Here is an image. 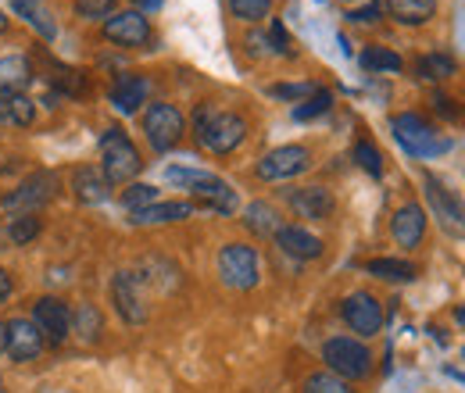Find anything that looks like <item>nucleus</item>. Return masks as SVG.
<instances>
[{
    "instance_id": "obj_7",
    "label": "nucleus",
    "mask_w": 465,
    "mask_h": 393,
    "mask_svg": "<svg viewBox=\"0 0 465 393\" xmlns=\"http://www.w3.org/2000/svg\"><path fill=\"white\" fill-rule=\"evenodd\" d=\"M143 133H147L151 147L158 154H165V151H173L175 143L183 140L186 122H183L179 108H173V104H151L147 114H143Z\"/></svg>"
},
{
    "instance_id": "obj_6",
    "label": "nucleus",
    "mask_w": 465,
    "mask_h": 393,
    "mask_svg": "<svg viewBox=\"0 0 465 393\" xmlns=\"http://www.w3.org/2000/svg\"><path fill=\"white\" fill-rule=\"evenodd\" d=\"M219 280L230 290H251L258 282V254L247 243H226L219 251Z\"/></svg>"
},
{
    "instance_id": "obj_34",
    "label": "nucleus",
    "mask_w": 465,
    "mask_h": 393,
    "mask_svg": "<svg viewBox=\"0 0 465 393\" xmlns=\"http://www.w3.org/2000/svg\"><path fill=\"white\" fill-rule=\"evenodd\" d=\"M354 162H358V169L369 172L372 179L383 175V158H380V151H376L369 140H358V143H354Z\"/></svg>"
},
{
    "instance_id": "obj_4",
    "label": "nucleus",
    "mask_w": 465,
    "mask_h": 393,
    "mask_svg": "<svg viewBox=\"0 0 465 393\" xmlns=\"http://www.w3.org/2000/svg\"><path fill=\"white\" fill-rule=\"evenodd\" d=\"M322 361H326V368L333 372V376H341V379H365L369 372H372V354H369V347L365 343H358V339L351 337H333L322 343Z\"/></svg>"
},
{
    "instance_id": "obj_15",
    "label": "nucleus",
    "mask_w": 465,
    "mask_h": 393,
    "mask_svg": "<svg viewBox=\"0 0 465 393\" xmlns=\"http://www.w3.org/2000/svg\"><path fill=\"white\" fill-rule=\"evenodd\" d=\"M287 204L297 219H312V222H326L333 215V193L326 186H297L287 193Z\"/></svg>"
},
{
    "instance_id": "obj_16",
    "label": "nucleus",
    "mask_w": 465,
    "mask_h": 393,
    "mask_svg": "<svg viewBox=\"0 0 465 393\" xmlns=\"http://www.w3.org/2000/svg\"><path fill=\"white\" fill-rule=\"evenodd\" d=\"M4 326H7V347L4 350L11 354V361H33V358L44 354V337L29 319H11Z\"/></svg>"
},
{
    "instance_id": "obj_1",
    "label": "nucleus",
    "mask_w": 465,
    "mask_h": 393,
    "mask_svg": "<svg viewBox=\"0 0 465 393\" xmlns=\"http://www.w3.org/2000/svg\"><path fill=\"white\" fill-rule=\"evenodd\" d=\"M193 136L204 151L212 154H230L243 143L247 136V122L232 112H215L212 104H201L193 112Z\"/></svg>"
},
{
    "instance_id": "obj_17",
    "label": "nucleus",
    "mask_w": 465,
    "mask_h": 393,
    "mask_svg": "<svg viewBox=\"0 0 465 393\" xmlns=\"http://www.w3.org/2000/svg\"><path fill=\"white\" fill-rule=\"evenodd\" d=\"M391 232H394L398 247L415 251V247L422 243V236H426V211H422L419 204H405V208H398V211H394V219H391Z\"/></svg>"
},
{
    "instance_id": "obj_44",
    "label": "nucleus",
    "mask_w": 465,
    "mask_h": 393,
    "mask_svg": "<svg viewBox=\"0 0 465 393\" xmlns=\"http://www.w3.org/2000/svg\"><path fill=\"white\" fill-rule=\"evenodd\" d=\"M0 33H7V18L4 15H0Z\"/></svg>"
},
{
    "instance_id": "obj_13",
    "label": "nucleus",
    "mask_w": 465,
    "mask_h": 393,
    "mask_svg": "<svg viewBox=\"0 0 465 393\" xmlns=\"http://www.w3.org/2000/svg\"><path fill=\"white\" fill-rule=\"evenodd\" d=\"M104 36L118 44V47H143V44H151V22H147V15H140V11H122V15H112L104 25Z\"/></svg>"
},
{
    "instance_id": "obj_27",
    "label": "nucleus",
    "mask_w": 465,
    "mask_h": 393,
    "mask_svg": "<svg viewBox=\"0 0 465 393\" xmlns=\"http://www.w3.org/2000/svg\"><path fill=\"white\" fill-rule=\"evenodd\" d=\"M369 276L376 280H387V282H411L415 280V265L411 261H401V258H372L365 265Z\"/></svg>"
},
{
    "instance_id": "obj_42",
    "label": "nucleus",
    "mask_w": 465,
    "mask_h": 393,
    "mask_svg": "<svg viewBox=\"0 0 465 393\" xmlns=\"http://www.w3.org/2000/svg\"><path fill=\"white\" fill-rule=\"evenodd\" d=\"M133 4H136V11H140V15H143V11H158V7H162V0H133Z\"/></svg>"
},
{
    "instance_id": "obj_12",
    "label": "nucleus",
    "mask_w": 465,
    "mask_h": 393,
    "mask_svg": "<svg viewBox=\"0 0 465 393\" xmlns=\"http://www.w3.org/2000/svg\"><path fill=\"white\" fill-rule=\"evenodd\" d=\"M341 315H344L351 333H358V337H376L383 329V308H380V300L372 293H361V290L351 293L348 300L341 304Z\"/></svg>"
},
{
    "instance_id": "obj_14",
    "label": "nucleus",
    "mask_w": 465,
    "mask_h": 393,
    "mask_svg": "<svg viewBox=\"0 0 465 393\" xmlns=\"http://www.w3.org/2000/svg\"><path fill=\"white\" fill-rule=\"evenodd\" d=\"M112 300H115L122 322L129 326H143L147 322V308H143V293H140V280L133 272H118L112 280Z\"/></svg>"
},
{
    "instance_id": "obj_23",
    "label": "nucleus",
    "mask_w": 465,
    "mask_h": 393,
    "mask_svg": "<svg viewBox=\"0 0 465 393\" xmlns=\"http://www.w3.org/2000/svg\"><path fill=\"white\" fill-rule=\"evenodd\" d=\"M197 211V204L190 201H169V204H151V208H140L133 211V222L136 225H158V222H183Z\"/></svg>"
},
{
    "instance_id": "obj_31",
    "label": "nucleus",
    "mask_w": 465,
    "mask_h": 393,
    "mask_svg": "<svg viewBox=\"0 0 465 393\" xmlns=\"http://www.w3.org/2000/svg\"><path fill=\"white\" fill-rule=\"evenodd\" d=\"M304 393H354L348 379L333 376V372H315L304 379Z\"/></svg>"
},
{
    "instance_id": "obj_40",
    "label": "nucleus",
    "mask_w": 465,
    "mask_h": 393,
    "mask_svg": "<svg viewBox=\"0 0 465 393\" xmlns=\"http://www.w3.org/2000/svg\"><path fill=\"white\" fill-rule=\"evenodd\" d=\"M380 15H383V4H380V0H369L365 7H358V11H351L348 18H351V22H376Z\"/></svg>"
},
{
    "instance_id": "obj_8",
    "label": "nucleus",
    "mask_w": 465,
    "mask_h": 393,
    "mask_svg": "<svg viewBox=\"0 0 465 393\" xmlns=\"http://www.w3.org/2000/svg\"><path fill=\"white\" fill-rule=\"evenodd\" d=\"M391 129H394L398 143L405 147L408 154H419V158L440 154V151L448 147V140H437L433 125H426L419 114H394V118H391Z\"/></svg>"
},
{
    "instance_id": "obj_38",
    "label": "nucleus",
    "mask_w": 465,
    "mask_h": 393,
    "mask_svg": "<svg viewBox=\"0 0 465 393\" xmlns=\"http://www.w3.org/2000/svg\"><path fill=\"white\" fill-rule=\"evenodd\" d=\"M315 90H319L315 83H280V86H269V93L280 97V101H308Z\"/></svg>"
},
{
    "instance_id": "obj_18",
    "label": "nucleus",
    "mask_w": 465,
    "mask_h": 393,
    "mask_svg": "<svg viewBox=\"0 0 465 393\" xmlns=\"http://www.w3.org/2000/svg\"><path fill=\"white\" fill-rule=\"evenodd\" d=\"M276 243H280L283 254H291L297 261H312V258L322 254V240L312 236V232L301 229V225H283V229L276 232Z\"/></svg>"
},
{
    "instance_id": "obj_3",
    "label": "nucleus",
    "mask_w": 465,
    "mask_h": 393,
    "mask_svg": "<svg viewBox=\"0 0 465 393\" xmlns=\"http://www.w3.org/2000/svg\"><path fill=\"white\" fill-rule=\"evenodd\" d=\"M140 151H136V143L118 129L112 125L104 136H101V172H104V179H108V186H122V182H129L136 172H140Z\"/></svg>"
},
{
    "instance_id": "obj_36",
    "label": "nucleus",
    "mask_w": 465,
    "mask_h": 393,
    "mask_svg": "<svg viewBox=\"0 0 465 393\" xmlns=\"http://www.w3.org/2000/svg\"><path fill=\"white\" fill-rule=\"evenodd\" d=\"M419 75L422 79H448V75H455V61L444 54H430L419 61Z\"/></svg>"
},
{
    "instance_id": "obj_22",
    "label": "nucleus",
    "mask_w": 465,
    "mask_h": 393,
    "mask_svg": "<svg viewBox=\"0 0 465 393\" xmlns=\"http://www.w3.org/2000/svg\"><path fill=\"white\" fill-rule=\"evenodd\" d=\"M380 4L401 25H422V22H430L437 15V4L433 0H380Z\"/></svg>"
},
{
    "instance_id": "obj_11",
    "label": "nucleus",
    "mask_w": 465,
    "mask_h": 393,
    "mask_svg": "<svg viewBox=\"0 0 465 393\" xmlns=\"http://www.w3.org/2000/svg\"><path fill=\"white\" fill-rule=\"evenodd\" d=\"M422 190H426V201L433 208V215L440 219V225L448 232H459L465 236V204L437 179V175H422Z\"/></svg>"
},
{
    "instance_id": "obj_39",
    "label": "nucleus",
    "mask_w": 465,
    "mask_h": 393,
    "mask_svg": "<svg viewBox=\"0 0 465 393\" xmlns=\"http://www.w3.org/2000/svg\"><path fill=\"white\" fill-rule=\"evenodd\" d=\"M269 44H272V51H276V54H291V36H287V29H283V22H272V33H269Z\"/></svg>"
},
{
    "instance_id": "obj_41",
    "label": "nucleus",
    "mask_w": 465,
    "mask_h": 393,
    "mask_svg": "<svg viewBox=\"0 0 465 393\" xmlns=\"http://www.w3.org/2000/svg\"><path fill=\"white\" fill-rule=\"evenodd\" d=\"M11 286H15V282H11V276L0 269V300H7V297H11Z\"/></svg>"
},
{
    "instance_id": "obj_33",
    "label": "nucleus",
    "mask_w": 465,
    "mask_h": 393,
    "mask_svg": "<svg viewBox=\"0 0 465 393\" xmlns=\"http://www.w3.org/2000/svg\"><path fill=\"white\" fill-rule=\"evenodd\" d=\"M330 108H333V97H330V90H315V93H312L304 104H297V108H293V118H297V122H308V118H319V114H326Z\"/></svg>"
},
{
    "instance_id": "obj_30",
    "label": "nucleus",
    "mask_w": 465,
    "mask_h": 393,
    "mask_svg": "<svg viewBox=\"0 0 465 393\" xmlns=\"http://www.w3.org/2000/svg\"><path fill=\"white\" fill-rule=\"evenodd\" d=\"M358 61L365 72H401V57L387 47H369V51H361Z\"/></svg>"
},
{
    "instance_id": "obj_35",
    "label": "nucleus",
    "mask_w": 465,
    "mask_h": 393,
    "mask_svg": "<svg viewBox=\"0 0 465 393\" xmlns=\"http://www.w3.org/2000/svg\"><path fill=\"white\" fill-rule=\"evenodd\" d=\"M122 204H125L129 211L151 208V204H158V190H154V186H147V182H136V186H129V190L122 193Z\"/></svg>"
},
{
    "instance_id": "obj_28",
    "label": "nucleus",
    "mask_w": 465,
    "mask_h": 393,
    "mask_svg": "<svg viewBox=\"0 0 465 393\" xmlns=\"http://www.w3.org/2000/svg\"><path fill=\"white\" fill-rule=\"evenodd\" d=\"M72 329L79 333V339L94 343V339H101L104 319H101V311H97L94 304H79V308H75V315H72Z\"/></svg>"
},
{
    "instance_id": "obj_24",
    "label": "nucleus",
    "mask_w": 465,
    "mask_h": 393,
    "mask_svg": "<svg viewBox=\"0 0 465 393\" xmlns=\"http://www.w3.org/2000/svg\"><path fill=\"white\" fill-rule=\"evenodd\" d=\"M36 118V104L25 93H0V125L7 129H25Z\"/></svg>"
},
{
    "instance_id": "obj_5",
    "label": "nucleus",
    "mask_w": 465,
    "mask_h": 393,
    "mask_svg": "<svg viewBox=\"0 0 465 393\" xmlns=\"http://www.w3.org/2000/svg\"><path fill=\"white\" fill-rule=\"evenodd\" d=\"M54 190H58V175L54 172H33L25 182H18L11 193H4V201H0V208L11 215H33L36 208H44L51 197H54Z\"/></svg>"
},
{
    "instance_id": "obj_21",
    "label": "nucleus",
    "mask_w": 465,
    "mask_h": 393,
    "mask_svg": "<svg viewBox=\"0 0 465 393\" xmlns=\"http://www.w3.org/2000/svg\"><path fill=\"white\" fill-rule=\"evenodd\" d=\"M11 11H15L18 18H25L44 40H54V36H58L54 15H51V7H47L44 0H11Z\"/></svg>"
},
{
    "instance_id": "obj_45",
    "label": "nucleus",
    "mask_w": 465,
    "mask_h": 393,
    "mask_svg": "<svg viewBox=\"0 0 465 393\" xmlns=\"http://www.w3.org/2000/svg\"><path fill=\"white\" fill-rule=\"evenodd\" d=\"M459 322H462V326H465V311H459Z\"/></svg>"
},
{
    "instance_id": "obj_9",
    "label": "nucleus",
    "mask_w": 465,
    "mask_h": 393,
    "mask_svg": "<svg viewBox=\"0 0 465 393\" xmlns=\"http://www.w3.org/2000/svg\"><path fill=\"white\" fill-rule=\"evenodd\" d=\"M312 165V151L308 147H301V143H287V147H276V151H269L262 162H258V179H265V182H280V179H293V175H301V172Z\"/></svg>"
},
{
    "instance_id": "obj_32",
    "label": "nucleus",
    "mask_w": 465,
    "mask_h": 393,
    "mask_svg": "<svg viewBox=\"0 0 465 393\" xmlns=\"http://www.w3.org/2000/svg\"><path fill=\"white\" fill-rule=\"evenodd\" d=\"M230 11L240 22H262V18H269L272 0H230Z\"/></svg>"
},
{
    "instance_id": "obj_20",
    "label": "nucleus",
    "mask_w": 465,
    "mask_h": 393,
    "mask_svg": "<svg viewBox=\"0 0 465 393\" xmlns=\"http://www.w3.org/2000/svg\"><path fill=\"white\" fill-rule=\"evenodd\" d=\"M72 190H75V197H79L83 204H104V201H108V179H104V172L94 169V165L75 169Z\"/></svg>"
},
{
    "instance_id": "obj_25",
    "label": "nucleus",
    "mask_w": 465,
    "mask_h": 393,
    "mask_svg": "<svg viewBox=\"0 0 465 393\" xmlns=\"http://www.w3.org/2000/svg\"><path fill=\"white\" fill-rule=\"evenodd\" d=\"M29 83H33V64H29V57H22V54L0 57V90H4V93H22Z\"/></svg>"
},
{
    "instance_id": "obj_2",
    "label": "nucleus",
    "mask_w": 465,
    "mask_h": 393,
    "mask_svg": "<svg viewBox=\"0 0 465 393\" xmlns=\"http://www.w3.org/2000/svg\"><path fill=\"white\" fill-rule=\"evenodd\" d=\"M165 179L179 186V190H190L197 197V204L219 211V215H232L236 211V193L226 179H219L215 172H204V169H165Z\"/></svg>"
},
{
    "instance_id": "obj_29",
    "label": "nucleus",
    "mask_w": 465,
    "mask_h": 393,
    "mask_svg": "<svg viewBox=\"0 0 465 393\" xmlns=\"http://www.w3.org/2000/svg\"><path fill=\"white\" fill-rule=\"evenodd\" d=\"M40 236V219L36 215H15L11 222H7V243L11 247H25V243H33Z\"/></svg>"
},
{
    "instance_id": "obj_10",
    "label": "nucleus",
    "mask_w": 465,
    "mask_h": 393,
    "mask_svg": "<svg viewBox=\"0 0 465 393\" xmlns=\"http://www.w3.org/2000/svg\"><path fill=\"white\" fill-rule=\"evenodd\" d=\"M33 326L40 329L44 343L58 347L72 333V311H68V304L58 300V297H40L33 304Z\"/></svg>"
},
{
    "instance_id": "obj_43",
    "label": "nucleus",
    "mask_w": 465,
    "mask_h": 393,
    "mask_svg": "<svg viewBox=\"0 0 465 393\" xmlns=\"http://www.w3.org/2000/svg\"><path fill=\"white\" fill-rule=\"evenodd\" d=\"M4 347H7V326L0 322V354H4Z\"/></svg>"
},
{
    "instance_id": "obj_19",
    "label": "nucleus",
    "mask_w": 465,
    "mask_h": 393,
    "mask_svg": "<svg viewBox=\"0 0 465 393\" xmlns=\"http://www.w3.org/2000/svg\"><path fill=\"white\" fill-rule=\"evenodd\" d=\"M147 79L143 75H118L112 83V104L122 114H136L140 104H147Z\"/></svg>"
},
{
    "instance_id": "obj_37",
    "label": "nucleus",
    "mask_w": 465,
    "mask_h": 393,
    "mask_svg": "<svg viewBox=\"0 0 465 393\" xmlns=\"http://www.w3.org/2000/svg\"><path fill=\"white\" fill-rule=\"evenodd\" d=\"M115 4L118 0H75V11L83 15V18H90V22H108L112 15H115Z\"/></svg>"
},
{
    "instance_id": "obj_26",
    "label": "nucleus",
    "mask_w": 465,
    "mask_h": 393,
    "mask_svg": "<svg viewBox=\"0 0 465 393\" xmlns=\"http://www.w3.org/2000/svg\"><path fill=\"white\" fill-rule=\"evenodd\" d=\"M243 225H247L254 236H276V232L283 229V219H280V211H276L272 204L254 201V204H247V211H243Z\"/></svg>"
}]
</instances>
